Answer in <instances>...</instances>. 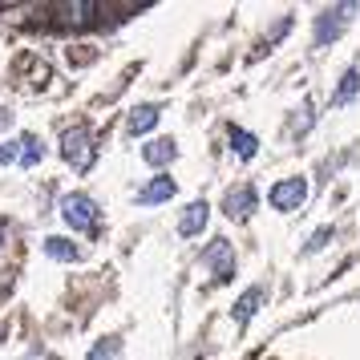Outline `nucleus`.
I'll use <instances>...</instances> for the list:
<instances>
[{
	"mask_svg": "<svg viewBox=\"0 0 360 360\" xmlns=\"http://www.w3.org/2000/svg\"><path fill=\"white\" fill-rule=\"evenodd\" d=\"M356 94H360V73H356V69H348V73L340 77V85H336V94H332V105L340 110V105H348Z\"/></svg>",
	"mask_w": 360,
	"mask_h": 360,
	"instance_id": "4468645a",
	"label": "nucleus"
},
{
	"mask_svg": "<svg viewBox=\"0 0 360 360\" xmlns=\"http://www.w3.org/2000/svg\"><path fill=\"white\" fill-rule=\"evenodd\" d=\"M61 214H65L69 227H77V231H98V223H101L98 198H89L85 191H73V195L61 198Z\"/></svg>",
	"mask_w": 360,
	"mask_h": 360,
	"instance_id": "f257e3e1",
	"label": "nucleus"
},
{
	"mask_svg": "<svg viewBox=\"0 0 360 360\" xmlns=\"http://www.w3.org/2000/svg\"><path fill=\"white\" fill-rule=\"evenodd\" d=\"M41 158H45L41 138H37V134H25V138H20V166H37Z\"/></svg>",
	"mask_w": 360,
	"mask_h": 360,
	"instance_id": "f3484780",
	"label": "nucleus"
},
{
	"mask_svg": "<svg viewBox=\"0 0 360 360\" xmlns=\"http://www.w3.org/2000/svg\"><path fill=\"white\" fill-rule=\"evenodd\" d=\"M352 17H356V4H332V8H324V13L316 17V29H311L316 45H332V41L352 25Z\"/></svg>",
	"mask_w": 360,
	"mask_h": 360,
	"instance_id": "f03ea898",
	"label": "nucleus"
},
{
	"mask_svg": "<svg viewBox=\"0 0 360 360\" xmlns=\"http://www.w3.org/2000/svg\"><path fill=\"white\" fill-rule=\"evenodd\" d=\"M8 122H13V117L4 114V110H0V126H8Z\"/></svg>",
	"mask_w": 360,
	"mask_h": 360,
	"instance_id": "aec40b11",
	"label": "nucleus"
},
{
	"mask_svg": "<svg viewBox=\"0 0 360 360\" xmlns=\"http://www.w3.org/2000/svg\"><path fill=\"white\" fill-rule=\"evenodd\" d=\"M328 239H332V227H320V231H311V239H308V247H304V251H320V247H324Z\"/></svg>",
	"mask_w": 360,
	"mask_h": 360,
	"instance_id": "6ab92c4d",
	"label": "nucleus"
},
{
	"mask_svg": "<svg viewBox=\"0 0 360 360\" xmlns=\"http://www.w3.org/2000/svg\"><path fill=\"white\" fill-rule=\"evenodd\" d=\"M263 300H267V288H247V292L239 295L235 311H231V316H235V324H247V320H251V316L263 308Z\"/></svg>",
	"mask_w": 360,
	"mask_h": 360,
	"instance_id": "9b49d317",
	"label": "nucleus"
},
{
	"mask_svg": "<svg viewBox=\"0 0 360 360\" xmlns=\"http://www.w3.org/2000/svg\"><path fill=\"white\" fill-rule=\"evenodd\" d=\"M231 146H235V154L239 158H255V150H259V138L255 134H247V130H239V126H231Z\"/></svg>",
	"mask_w": 360,
	"mask_h": 360,
	"instance_id": "2eb2a0df",
	"label": "nucleus"
},
{
	"mask_svg": "<svg viewBox=\"0 0 360 360\" xmlns=\"http://www.w3.org/2000/svg\"><path fill=\"white\" fill-rule=\"evenodd\" d=\"M94 130L89 126H73V130H65V138H61V158H65L69 166H77V170H85V166L94 162Z\"/></svg>",
	"mask_w": 360,
	"mask_h": 360,
	"instance_id": "7ed1b4c3",
	"label": "nucleus"
},
{
	"mask_svg": "<svg viewBox=\"0 0 360 360\" xmlns=\"http://www.w3.org/2000/svg\"><path fill=\"white\" fill-rule=\"evenodd\" d=\"M45 255L57 263H77L82 259V251L69 243V239H61V235H53V239H45Z\"/></svg>",
	"mask_w": 360,
	"mask_h": 360,
	"instance_id": "f8f14e48",
	"label": "nucleus"
},
{
	"mask_svg": "<svg viewBox=\"0 0 360 360\" xmlns=\"http://www.w3.org/2000/svg\"><path fill=\"white\" fill-rule=\"evenodd\" d=\"M158 117H162V105H134L126 130H130L134 138H138V134H150L154 126H158Z\"/></svg>",
	"mask_w": 360,
	"mask_h": 360,
	"instance_id": "1a4fd4ad",
	"label": "nucleus"
},
{
	"mask_svg": "<svg viewBox=\"0 0 360 360\" xmlns=\"http://www.w3.org/2000/svg\"><path fill=\"white\" fill-rule=\"evenodd\" d=\"M202 259H207V267L214 271V279H219V283H227V279L235 276V251H231L227 239H214V243L202 251Z\"/></svg>",
	"mask_w": 360,
	"mask_h": 360,
	"instance_id": "39448f33",
	"label": "nucleus"
},
{
	"mask_svg": "<svg viewBox=\"0 0 360 360\" xmlns=\"http://www.w3.org/2000/svg\"><path fill=\"white\" fill-rule=\"evenodd\" d=\"M94 13H98V4H61L57 8V20L61 25H89Z\"/></svg>",
	"mask_w": 360,
	"mask_h": 360,
	"instance_id": "ddd939ff",
	"label": "nucleus"
},
{
	"mask_svg": "<svg viewBox=\"0 0 360 360\" xmlns=\"http://www.w3.org/2000/svg\"><path fill=\"white\" fill-rule=\"evenodd\" d=\"M29 360H49V356H45V352H33V356H29Z\"/></svg>",
	"mask_w": 360,
	"mask_h": 360,
	"instance_id": "412c9836",
	"label": "nucleus"
},
{
	"mask_svg": "<svg viewBox=\"0 0 360 360\" xmlns=\"http://www.w3.org/2000/svg\"><path fill=\"white\" fill-rule=\"evenodd\" d=\"M207 219H211V202L195 198V202L182 211V219H179V235H182V239H195V235H202V231H207Z\"/></svg>",
	"mask_w": 360,
	"mask_h": 360,
	"instance_id": "6e6552de",
	"label": "nucleus"
},
{
	"mask_svg": "<svg viewBox=\"0 0 360 360\" xmlns=\"http://www.w3.org/2000/svg\"><path fill=\"white\" fill-rule=\"evenodd\" d=\"M8 162H20V142H4L0 146V166H8Z\"/></svg>",
	"mask_w": 360,
	"mask_h": 360,
	"instance_id": "a211bd4d",
	"label": "nucleus"
},
{
	"mask_svg": "<svg viewBox=\"0 0 360 360\" xmlns=\"http://www.w3.org/2000/svg\"><path fill=\"white\" fill-rule=\"evenodd\" d=\"M304 198H308V179L292 174V179H283V182L271 186L267 202H271L276 211H300V207H304Z\"/></svg>",
	"mask_w": 360,
	"mask_h": 360,
	"instance_id": "20e7f679",
	"label": "nucleus"
},
{
	"mask_svg": "<svg viewBox=\"0 0 360 360\" xmlns=\"http://www.w3.org/2000/svg\"><path fill=\"white\" fill-rule=\"evenodd\" d=\"M255 202H259V198H255L251 186H235V191H227V198H223V214L235 219V223H243V219H251Z\"/></svg>",
	"mask_w": 360,
	"mask_h": 360,
	"instance_id": "423d86ee",
	"label": "nucleus"
},
{
	"mask_svg": "<svg viewBox=\"0 0 360 360\" xmlns=\"http://www.w3.org/2000/svg\"><path fill=\"white\" fill-rule=\"evenodd\" d=\"M174 191H179V186H174V179L154 174V179H150L146 186L134 195V202H138V207H158V202H170V198H174Z\"/></svg>",
	"mask_w": 360,
	"mask_h": 360,
	"instance_id": "0eeeda50",
	"label": "nucleus"
},
{
	"mask_svg": "<svg viewBox=\"0 0 360 360\" xmlns=\"http://www.w3.org/2000/svg\"><path fill=\"white\" fill-rule=\"evenodd\" d=\"M117 356H122V340H117V336H101V340L89 348L85 360H117Z\"/></svg>",
	"mask_w": 360,
	"mask_h": 360,
	"instance_id": "dca6fc26",
	"label": "nucleus"
},
{
	"mask_svg": "<svg viewBox=\"0 0 360 360\" xmlns=\"http://www.w3.org/2000/svg\"><path fill=\"white\" fill-rule=\"evenodd\" d=\"M142 158H146L150 166H166V162L179 158V146H174V138H154V142L142 146Z\"/></svg>",
	"mask_w": 360,
	"mask_h": 360,
	"instance_id": "9d476101",
	"label": "nucleus"
}]
</instances>
